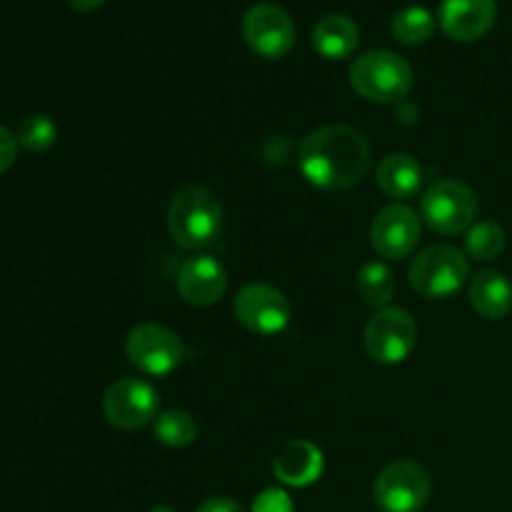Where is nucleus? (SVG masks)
<instances>
[{"instance_id":"nucleus-10","label":"nucleus","mask_w":512,"mask_h":512,"mask_svg":"<svg viewBox=\"0 0 512 512\" xmlns=\"http://www.w3.org/2000/svg\"><path fill=\"white\" fill-rule=\"evenodd\" d=\"M160 395L148 380L123 378L103 395V415L113 428L138 430L158 418Z\"/></svg>"},{"instance_id":"nucleus-27","label":"nucleus","mask_w":512,"mask_h":512,"mask_svg":"<svg viewBox=\"0 0 512 512\" xmlns=\"http://www.w3.org/2000/svg\"><path fill=\"white\" fill-rule=\"evenodd\" d=\"M103 3L105 0H68L70 8L78 10V13H93V10H98Z\"/></svg>"},{"instance_id":"nucleus-2","label":"nucleus","mask_w":512,"mask_h":512,"mask_svg":"<svg viewBox=\"0 0 512 512\" xmlns=\"http://www.w3.org/2000/svg\"><path fill=\"white\" fill-rule=\"evenodd\" d=\"M168 230L185 250H203L218 240L223 230V205L205 185L178 190L168 208Z\"/></svg>"},{"instance_id":"nucleus-13","label":"nucleus","mask_w":512,"mask_h":512,"mask_svg":"<svg viewBox=\"0 0 512 512\" xmlns=\"http://www.w3.org/2000/svg\"><path fill=\"white\" fill-rule=\"evenodd\" d=\"M498 20L495 0H443L438 10V25L450 40L473 43L480 40Z\"/></svg>"},{"instance_id":"nucleus-7","label":"nucleus","mask_w":512,"mask_h":512,"mask_svg":"<svg viewBox=\"0 0 512 512\" xmlns=\"http://www.w3.org/2000/svg\"><path fill=\"white\" fill-rule=\"evenodd\" d=\"M418 345V323L403 308H383L365 325V350L375 363L398 365Z\"/></svg>"},{"instance_id":"nucleus-5","label":"nucleus","mask_w":512,"mask_h":512,"mask_svg":"<svg viewBox=\"0 0 512 512\" xmlns=\"http://www.w3.org/2000/svg\"><path fill=\"white\" fill-rule=\"evenodd\" d=\"M420 218L440 235H458L478 218V195L460 180H440L420 200Z\"/></svg>"},{"instance_id":"nucleus-26","label":"nucleus","mask_w":512,"mask_h":512,"mask_svg":"<svg viewBox=\"0 0 512 512\" xmlns=\"http://www.w3.org/2000/svg\"><path fill=\"white\" fill-rule=\"evenodd\" d=\"M198 512H243V508L230 498H208Z\"/></svg>"},{"instance_id":"nucleus-19","label":"nucleus","mask_w":512,"mask_h":512,"mask_svg":"<svg viewBox=\"0 0 512 512\" xmlns=\"http://www.w3.org/2000/svg\"><path fill=\"white\" fill-rule=\"evenodd\" d=\"M355 288H358L360 298H363L365 303L383 310L388 308L390 300L395 298L398 280H395V273L388 265L378 263V260H370V263L360 265L358 278H355Z\"/></svg>"},{"instance_id":"nucleus-23","label":"nucleus","mask_w":512,"mask_h":512,"mask_svg":"<svg viewBox=\"0 0 512 512\" xmlns=\"http://www.w3.org/2000/svg\"><path fill=\"white\" fill-rule=\"evenodd\" d=\"M505 250V230L503 225L493 223V220H485V223L473 225L468 230V238H465V253L473 260L480 263H488L495 260Z\"/></svg>"},{"instance_id":"nucleus-9","label":"nucleus","mask_w":512,"mask_h":512,"mask_svg":"<svg viewBox=\"0 0 512 512\" xmlns=\"http://www.w3.org/2000/svg\"><path fill=\"white\" fill-rule=\"evenodd\" d=\"M235 318L255 335H278L290 323V303L283 290L268 283H248L233 300Z\"/></svg>"},{"instance_id":"nucleus-11","label":"nucleus","mask_w":512,"mask_h":512,"mask_svg":"<svg viewBox=\"0 0 512 512\" xmlns=\"http://www.w3.org/2000/svg\"><path fill=\"white\" fill-rule=\"evenodd\" d=\"M243 40L260 58L280 60L293 50L295 23L280 5L258 3L245 13Z\"/></svg>"},{"instance_id":"nucleus-14","label":"nucleus","mask_w":512,"mask_h":512,"mask_svg":"<svg viewBox=\"0 0 512 512\" xmlns=\"http://www.w3.org/2000/svg\"><path fill=\"white\" fill-rule=\"evenodd\" d=\"M225 288H228V273L213 255H195L180 265L178 293L188 305L195 308L215 305L223 298Z\"/></svg>"},{"instance_id":"nucleus-21","label":"nucleus","mask_w":512,"mask_h":512,"mask_svg":"<svg viewBox=\"0 0 512 512\" xmlns=\"http://www.w3.org/2000/svg\"><path fill=\"white\" fill-rule=\"evenodd\" d=\"M153 433L168 448H188L198 438V423L185 410H165L155 418Z\"/></svg>"},{"instance_id":"nucleus-8","label":"nucleus","mask_w":512,"mask_h":512,"mask_svg":"<svg viewBox=\"0 0 512 512\" xmlns=\"http://www.w3.org/2000/svg\"><path fill=\"white\" fill-rule=\"evenodd\" d=\"M373 498L383 512H420L430 498V475L413 460L385 465L373 485Z\"/></svg>"},{"instance_id":"nucleus-24","label":"nucleus","mask_w":512,"mask_h":512,"mask_svg":"<svg viewBox=\"0 0 512 512\" xmlns=\"http://www.w3.org/2000/svg\"><path fill=\"white\" fill-rule=\"evenodd\" d=\"M253 512H293V500L285 490L268 488L255 498Z\"/></svg>"},{"instance_id":"nucleus-17","label":"nucleus","mask_w":512,"mask_h":512,"mask_svg":"<svg viewBox=\"0 0 512 512\" xmlns=\"http://www.w3.org/2000/svg\"><path fill=\"white\" fill-rule=\"evenodd\" d=\"M470 305L485 320H500L512 310V285L498 270H483L470 280Z\"/></svg>"},{"instance_id":"nucleus-12","label":"nucleus","mask_w":512,"mask_h":512,"mask_svg":"<svg viewBox=\"0 0 512 512\" xmlns=\"http://www.w3.org/2000/svg\"><path fill=\"white\" fill-rule=\"evenodd\" d=\"M420 240V218L410 205H388L370 225V243L380 258H408Z\"/></svg>"},{"instance_id":"nucleus-16","label":"nucleus","mask_w":512,"mask_h":512,"mask_svg":"<svg viewBox=\"0 0 512 512\" xmlns=\"http://www.w3.org/2000/svg\"><path fill=\"white\" fill-rule=\"evenodd\" d=\"M313 48L318 50L323 58L328 60H345L358 50L360 45V28L353 18L348 15H325L315 23L313 35Z\"/></svg>"},{"instance_id":"nucleus-28","label":"nucleus","mask_w":512,"mask_h":512,"mask_svg":"<svg viewBox=\"0 0 512 512\" xmlns=\"http://www.w3.org/2000/svg\"><path fill=\"white\" fill-rule=\"evenodd\" d=\"M150 512H175L173 508H165V505H158V508H153Z\"/></svg>"},{"instance_id":"nucleus-1","label":"nucleus","mask_w":512,"mask_h":512,"mask_svg":"<svg viewBox=\"0 0 512 512\" xmlns=\"http://www.w3.org/2000/svg\"><path fill=\"white\" fill-rule=\"evenodd\" d=\"M373 150L368 138L350 125H323L300 140L298 168L310 185L330 193L355 188L368 175Z\"/></svg>"},{"instance_id":"nucleus-4","label":"nucleus","mask_w":512,"mask_h":512,"mask_svg":"<svg viewBox=\"0 0 512 512\" xmlns=\"http://www.w3.org/2000/svg\"><path fill=\"white\" fill-rule=\"evenodd\" d=\"M408 278L410 288L423 298H450L468 283L470 260L453 245H433L410 263Z\"/></svg>"},{"instance_id":"nucleus-6","label":"nucleus","mask_w":512,"mask_h":512,"mask_svg":"<svg viewBox=\"0 0 512 512\" xmlns=\"http://www.w3.org/2000/svg\"><path fill=\"white\" fill-rule=\"evenodd\" d=\"M125 355L130 365L145 375H170L185 358V345L170 328L160 323H140L125 338Z\"/></svg>"},{"instance_id":"nucleus-15","label":"nucleus","mask_w":512,"mask_h":512,"mask_svg":"<svg viewBox=\"0 0 512 512\" xmlns=\"http://www.w3.org/2000/svg\"><path fill=\"white\" fill-rule=\"evenodd\" d=\"M325 460L318 445L310 440L295 438L280 448V453L273 460L275 478L290 488H308L323 475Z\"/></svg>"},{"instance_id":"nucleus-18","label":"nucleus","mask_w":512,"mask_h":512,"mask_svg":"<svg viewBox=\"0 0 512 512\" xmlns=\"http://www.w3.org/2000/svg\"><path fill=\"white\" fill-rule=\"evenodd\" d=\"M423 185V168L408 153H390L378 165V188L388 198L408 200L418 195Z\"/></svg>"},{"instance_id":"nucleus-20","label":"nucleus","mask_w":512,"mask_h":512,"mask_svg":"<svg viewBox=\"0 0 512 512\" xmlns=\"http://www.w3.org/2000/svg\"><path fill=\"white\" fill-rule=\"evenodd\" d=\"M435 25H438V20L425 5H405L390 20V33L398 43L420 45L430 40V35L435 33Z\"/></svg>"},{"instance_id":"nucleus-22","label":"nucleus","mask_w":512,"mask_h":512,"mask_svg":"<svg viewBox=\"0 0 512 512\" xmlns=\"http://www.w3.org/2000/svg\"><path fill=\"white\" fill-rule=\"evenodd\" d=\"M15 138H18L20 148H25L28 153H45L58 140V125H55V120L50 115H25L18 123Z\"/></svg>"},{"instance_id":"nucleus-3","label":"nucleus","mask_w":512,"mask_h":512,"mask_svg":"<svg viewBox=\"0 0 512 512\" xmlns=\"http://www.w3.org/2000/svg\"><path fill=\"white\" fill-rule=\"evenodd\" d=\"M415 75L408 60L390 50H370L350 65V85L370 103L390 105L408 98Z\"/></svg>"},{"instance_id":"nucleus-25","label":"nucleus","mask_w":512,"mask_h":512,"mask_svg":"<svg viewBox=\"0 0 512 512\" xmlns=\"http://www.w3.org/2000/svg\"><path fill=\"white\" fill-rule=\"evenodd\" d=\"M18 138L15 133H10L5 125H0V175L8 168H13L15 158H18Z\"/></svg>"}]
</instances>
